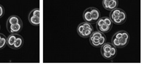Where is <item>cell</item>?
I'll use <instances>...</instances> for the list:
<instances>
[{"instance_id":"cell-24","label":"cell","mask_w":159,"mask_h":71,"mask_svg":"<svg viewBox=\"0 0 159 71\" xmlns=\"http://www.w3.org/2000/svg\"><path fill=\"white\" fill-rule=\"evenodd\" d=\"M0 28H1V27H0Z\"/></svg>"},{"instance_id":"cell-12","label":"cell","mask_w":159,"mask_h":71,"mask_svg":"<svg viewBox=\"0 0 159 71\" xmlns=\"http://www.w3.org/2000/svg\"><path fill=\"white\" fill-rule=\"evenodd\" d=\"M112 46H113L112 43H105L103 46H101L100 52L101 53H103V52H109Z\"/></svg>"},{"instance_id":"cell-17","label":"cell","mask_w":159,"mask_h":71,"mask_svg":"<svg viewBox=\"0 0 159 71\" xmlns=\"http://www.w3.org/2000/svg\"><path fill=\"white\" fill-rule=\"evenodd\" d=\"M103 20H104V23L106 24V25L110 26V27H113V22L111 20V19L109 17H103Z\"/></svg>"},{"instance_id":"cell-22","label":"cell","mask_w":159,"mask_h":71,"mask_svg":"<svg viewBox=\"0 0 159 71\" xmlns=\"http://www.w3.org/2000/svg\"><path fill=\"white\" fill-rule=\"evenodd\" d=\"M5 14V9L4 7L2 6L1 4H0V18L3 17Z\"/></svg>"},{"instance_id":"cell-2","label":"cell","mask_w":159,"mask_h":71,"mask_svg":"<svg viewBox=\"0 0 159 71\" xmlns=\"http://www.w3.org/2000/svg\"><path fill=\"white\" fill-rule=\"evenodd\" d=\"M77 30L79 36L83 38H88L94 32V28L91 24L85 22L79 24Z\"/></svg>"},{"instance_id":"cell-15","label":"cell","mask_w":159,"mask_h":71,"mask_svg":"<svg viewBox=\"0 0 159 71\" xmlns=\"http://www.w3.org/2000/svg\"><path fill=\"white\" fill-rule=\"evenodd\" d=\"M120 48H122V47H124L127 46L129 42V40L125 39V38L122 37L120 39Z\"/></svg>"},{"instance_id":"cell-3","label":"cell","mask_w":159,"mask_h":71,"mask_svg":"<svg viewBox=\"0 0 159 71\" xmlns=\"http://www.w3.org/2000/svg\"><path fill=\"white\" fill-rule=\"evenodd\" d=\"M119 1L117 0H103V6L107 10L112 11L114 9L117 8Z\"/></svg>"},{"instance_id":"cell-10","label":"cell","mask_w":159,"mask_h":71,"mask_svg":"<svg viewBox=\"0 0 159 71\" xmlns=\"http://www.w3.org/2000/svg\"><path fill=\"white\" fill-rule=\"evenodd\" d=\"M29 19V22L33 26H38L39 27L40 25V18L34 17V16H29L28 17Z\"/></svg>"},{"instance_id":"cell-6","label":"cell","mask_w":159,"mask_h":71,"mask_svg":"<svg viewBox=\"0 0 159 71\" xmlns=\"http://www.w3.org/2000/svg\"><path fill=\"white\" fill-rule=\"evenodd\" d=\"M90 8L91 16L93 19L94 23H95L97 22L98 19L100 18V12L99 9L96 8H94V7H90V8Z\"/></svg>"},{"instance_id":"cell-5","label":"cell","mask_w":159,"mask_h":71,"mask_svg":"<svg viewBox=\"0 0 159 71\" xmlns=\"http://www.w3.org/2000/svg\"><path fill=\"white\" fill-rule=\"evenodd\" d=\"M21 22H23L20 17H19V16L16 15H12L10 16V17L8 18V20H7L6 27H8L10 25H16V24H19Z\"/></svg>"},{"instance_id":"cell-18","label":"cell","mask_w":159,"mask_h":71,"mask_svg":"<svg viewBox=\"0 0 159 71\" xmlns=\"http://www.w3.org/2000/svg\"><path fill=\"white\" fill-rule=\"evenodd\" d=\"M101 54L105 59H107V60H111V59L114 58L111 54H110V52H103V53H101Z\"/></svg>"},{"instance_id":"cell-19","label":"cell","mask_w":159,"mask_h":71,"mask_svg":"<svg viewBox=\"0 0 159 71\" xmlns=\"http://www.w3.org/2000/svg\"><path fill=\"white\" fill-rule=\"evenodd\" d=\"M109 52H110V54H111L113 58H115V57L116 56V55H117V48L115 46H113L111 48Z\"/></svg>"},{"instance_id":"cell-20","label":"cell","mask_w":159,"mask_h":71,"mask_svg":"<svg viewBox=\"0 0 159 71\" xmlns=\"http://www.w3.org/2000/svg\"><path fill=\"white\" fill-rule=\"evenodd\" d=\"M104 24V20H103V18H100L98 19L97 22H96V28L98 30V28H100L101 25H103Z\"/></svg>"},{"instance_id":"cell-8","label":"cell","mask_w":159,"mask_h":71,"mask_svg":"<svg viewBox=\"0 0 159 71\" xmlns=\"http://www.w3.org/2000/svg\"><path fill=\"white\" fill-rule=\"evenodd\" d=\"M83 20H85V22L94 24V21H93L92 18H91L90 8L85 9V10L84 11V12L83 14Z\"/></svg>"},{"instance_id":"cell-1","label":"cell","mask_w":159,"mask_h":71,"mask_svg":"<svg viewBox=\"0 0 159 71\" xmlns=\"http://www.w3.org/2000/svg\"><path fill=\"white\" fill-rule=\"evenodd\" d=\"M110 19L113 24L120 25L124 23L126 21L127 16L124 10L120 8H115L111 11Z\"/></svg>"},{"instance_id":"cell-16","label":"cell","mask_w":159,"mask_h":71,"mask_svg":"<svg viewBox=\"0 0 159 71\" xmlns=\"http://www.w3.org/2000/svg\"><path fill=\"white\" fill-rule=\"evenodd\" d=\"M112 45L114 46H115L116 48H120V39H117V38L115 37H112Z\"/></svg>"},{"instance_id":"cell-14","label":"cell","mask_w":159,"mask_h":71,"mask_svg":"<svg viewBox=\"0 0 159 71\" xmlns=\"http://www.w3.org/2000/svg\"><path fill=\"white\" fill-rule=\"evenodd\" d=\"M7 45V37L4 35L1 39H0V49H4Z\"/></svg>"},{"instance_id":"cell-9","label":"cell","mask_w":159,"mask_h":71,"mask_svg":"<svg viewBox=\"0 0 159 71\" xmlns=\"http://www.w3.org/2000/svg\"><path fill=\"white\" fill-rule=\"evenodd\" d=\"M18 34H10L9 36L7 37V45L9 47H12L13 44L15 42L16 38L18 37Z\"/></svg>"},{"instance_id":"cell-4","label":"cell","mask_w":159,"mask_h":71,"mask_svg":"<svg viewBox=\"0 0 159 71\" xmlns=\"http://www.w3.org/2000/svg\"><path fill=\"white\" fill-rule=\"evenodd\" d=\"M23 28V22L16 24V25H10V27H7L8 32L10 34H17L22 30Z\"/></svg>"},{"instance_id":"cell-7","label":"cell","mask_w":159,"mask_h":71,"mask_svg":"<svg viewBox=\"0 0 159 71\" xmlns=\"http://www.w3.org/2000/svg\"><path fill=\"white\" fill-rule=\"evenodd\" d=\"M23 43H24V39L23 37L19 35L17 38H16L15 42H14V43L13 44V46H12L11 48L13 49H19L23 47Z\"/></svg>"},{"instance_id":"cell-21","label":"cell","mask_w":159,"mask_h":71,"mask_svg":"<svg viewBox=\"0 0 159 71\" xmlns=\"http://www.w3.org/2000/svg\"><path fill=\"white\" fill-rule=\"evenodd\" d=\"M122 30H119V31H117V33H115L113 37H115V38H117V39H120V38L122 37Z\"/></svg>"},{"instance_id":"cell-23","label":"cell","mask_w":159,"mask_h":71,"mask_svg":"<svg viewBox=\"0 0 159 71\" xmlns=\"http://www.w3.org/2000/svg\"><path fill=\"white\" fill-rule=\"evenodd\" d=\"M4 35V34H2V33H0V39H1L2 37H3Z\"/></svg>"},{"instance_id":"cell-11","label":"cell","mask_w":159,"mask_h":71,"mask_svg":"<svg viewBox=\"0 0 159 71\" xmlns=\"http://www.w3.org/2000/svg\"><path fill=\"white\" fill-rule=\"evenodd\" d=\"M111 28L112 27H110V26L109 25H106V24H103V25H101L100 28H98V31H100L101 33H109L111 29Z\"/></svg>"},{"instance_id":"cell-13","label":"cell","mask_w":159,"mask_h":71,"mask_svg":"<svg viewBox=\"0 0 159 71\" xmlns=\"http://www.w3.org/2000/svg\"><path fill=\"white\" fill-rule=\"evenodd\" d=\"M40 9L39 8H35L32 9V11L30 12L29 16H34V17L40 18Z\"/></svg>"}]
</instances>
